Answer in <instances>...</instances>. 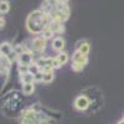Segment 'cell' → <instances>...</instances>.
<instances>
[{"instance_id":"obj_13","label":"cell","mask_w":124,"mask_h":124,"mask_svg":"<svg viewBox=\"0 0 124 124\" xmlns=\"http://www.w3.org/2000/svg\"><path fill=\"white\" fill-rule=\"evenodd\" d=\"M9 9H10V5L8 1H1V6H0V10H1V14H5L9 11Z\"/></svg>"},{"instance_id":"obj_1","label":"cell","mask_w":124,"mask_h":124,"mask_svg":"<svg viewBox=\"0 0 124 124\" xmlns=\"http://www.w3.org/2000/svg\"><path fill=\"white\" fill-rule=\"evenodd\" d=\"M48 20V14L41 13V11H34L31 13L29 19H27V29L30 30V32L39 34L41 31H45L50 29V24L47 23Z\"/></svg>"},{"instance_id":"obj_18","label":"cell","mask_w":124,"mask_h":124,"mask_svg":"<svg viewBox=\"0 0 124 124\" xmlns=\"http://www.w3.org/2000/svg\"><path fill=\"white\" fill-rule=\"evenodd\" d=\"M118 124H124V119H123V120H120V122H119Z\"/></svg>"},{"instance_id":"obj_10","label":"cell","mask_w":124,"mask_h":124,"mask_svg":"<svg viewBox=\"0 0 124 124\" xmlns=\"http://www.w3.org/2000/svg\"><path fill=\"white\" fill-rule=\"evenodd\" d=\"M85 63H79V62H73L72 63V70L73 71H76V72H79V71H82L85 68Z\"/></svg>"},{"instance_id":"obj_6","label":"cell","mask_w":124,"mask_h":124,"mask_svg":"<svg viewBox=\"0 0 124 124\" xmlns=\"http://www.w3.org/2000/svg\"><path fill=\"white\" fill-rule=\"evenodd\" d=\"M11 54L13 52H11V46H10V44H8V42L1 44V56L8 57L9 55H11Z\"/></svg>"},{"instance_id":"obj_14","label":"cell","mask_w":124,"mask_h":124,"mask_svg":"<svg viewBox=\"0 0 124 124\" xmlns=\"http://www.w3.org/2000/svg\"><path fill=\"white\" fill-rule=\"evenodd\" d=\"M42 35H44V37H45V39H50L51 36L54 35V32H52V31H51L50 29H47V30H45L44 32H42Z\"/></svg>"},{"instance_id":"obj_8","label":"cell","mask_w":124,"mask_h":124,"mask_svg":"<svg viewBox=\"0 0 124 124\" xmlns=\"http://www.w3.org/2000/svg\"><path fill=\"white\" fill-rule=\"evenodd\" d=\"M34 91H35L34 83H27V85H24V86H23V92H24V94H26V96L32 94Z\"/></svg>"},{"instance_id":"obj_5","label":"cell","mask_w":124,"mask_h":124,"mask_svg":"<svg viewBox=\"0 0 124 124\" xmlns=\"http://www.w3.org/2000/svg\"><path fill=\"white\" fill-rule=\"evenodd\" d=\"M63 46H65V41H63V39H62V37H57V39L54 40V44H52L54 50L61 51L62 48H63Z\"/></svg>"},{"instance_id":"obj_15","label":"cell","mask_w":124,"mask_h":124,"mask_svg":"<svg viewBox=\"0 0 124 124\" xmlns=\"http://www.w3.org/2000/svg\"><path fill=\"white\" fill-rule=\"evenodd\" d=\"M34 79L37 81V82L44 81V73H42V72H39V73H36V75L34 76Z\"/></svg>"},{"instance_id":"obj_11","label":"cell","mask_w":124,"mask_h":124,"mask_svg":"<svg viewBox=\"0 0 124 124\" xmlns=\"http://www.w3.org/2000/svg\"><path fill=\"white\" fill-rule=\"evenodd\" d=\"M56 58H57V60L61 62L62 65H63V63H66V62L68 61V56H67V54H65V52H61V54H58Z\"/></svg>"},{"instance_id":"obj_12","label":"cell","mask_w":124,"mask_h":124,"mask_svg":"<svg viewBox=\"0 0 124 124\" xmlns=\"http://www.w3.org/2000/svg\"><path fill=\"white\" fill-rule=\"evenodd\" d=\"M52 79H54V72H50V73H44V82H45V83H50Z\"/></svg>"},{"instance_id":"obj_2","label":"cell","mask_w":124,"mask_h":124,"mask_svg":"<svg viewBox=\"0 0 124 124\" xmlns=\"http://www.w3.org/2000/svg\"><path fill=\"white\" fill-rule=\"evenodd\" d=\"M89 106V101L86 96H78L75 101V108L78 110H86Z\"/></svg>"},{"instance_id":"obj_17","label":"cell","mask_w":124,"mask_h":124,"mask_svg":"<svg viewBox=\"0 0 124 124\" xmlns=\"http://www.w3.org/2000/svg\"><path fill=\"white\" fill-rule=\"evenodd\" d=\"M0 24H1V29L5 26V20H4L3 17H1V20H0Z\"/></svg>"},{"instance_id":"obj_3","label":"cell","mask_w":124,"mask_h":124,"mask_svg":"<svg viewBox=\"0 0 124 124\" xmlns=\"http://www.w3.org/2000/svg\"><path fill=\"white\" fill-rule=\"evenodd\" d=\"M32 45H34V48L36 51H42L45 48V39L42 37H36L34 41H32Z\"/></svg>"},{"instance_id":"obj_4","label":"cell","mask_w":124,"mask_h":124,"mask_svg":"<svg viewBox=\"0 0 124 124\" xmlns=\"http://www.w3.org/2000/svg\"><path fill=\"white\" fill-rule=\"evenodd\" d=\"M73 62H79V63H85L86 65L88 62V58H87V56L82 55L79 51H76L75 55H73Z\"/></svg>"},{"instance_id":"obj_9","label":"cell","mask_w":124,"mask_h":124,"mask_svg":"<svg viewBox=\"0 0 124 124\" xmlns=\"http://www.w3.org/2000/svg\"><path fill=\"white\" fill-rule=\"evenodd\" d=\"M21 81L24 82V85H27V83H32V81H35V79H34V75H31V73L23 75V76H21Z\"/></svg>"},{"instance_id":"obj_16","label":"cell","mask_w":124,"mask_h":124,"mask_svg":"<svg viewBox=\"0 0 124 124\" xmlns=\"http://www.w3.org/2000/svg\"><path fill=\"white\" fill-rule=\"evenodd\" d=\"M61 65H62V63H61L57 58H52V67H54V68H60Z\"/></svg>"},{"instance_id":"obj_7","label":"cell","mask_w":124,"mask_h":124,"mask_svg":"<svg viewBox=\"0 0 124 124\" xmlns=\"http://www.w3.org/2000/svg\"><path fill=\"white\" fill-rule=\"evenodd\" d=\"M77 51H79L82 55L87 56L88 52H89V45H88L87 42H85L83 45H81V42H78V45H77Z\"/></svg>"}]
</instances>
